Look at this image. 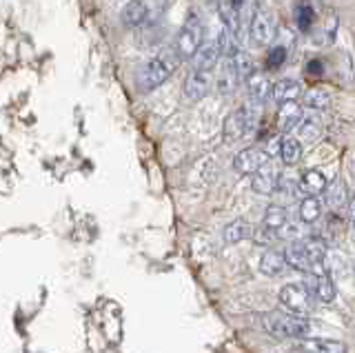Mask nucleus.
I'll list each match as a JSON object with an SVG mask.
<instances>
[{
    "label": "nucleus",
    "mask_w": 355,
    "mask_h": 353,
    "mask_svg": "<svg viewBox=\"0 0 355 353\" xmlns=\"http://www.w3.org/2000/svg\"><path fill=\"white\" fill-rule=\"evenodd\" d=\"M286 264H291L297 271H313L322 267V260L327 256V240L324 238H302V240H293L291 245L284 251Z\"/></svg>",
    "instance_id": "nucleus-1"
},
{
    "label": "nucleus",
    "mask_w": 355,
    "mask_h": 353,
    "mask_svg": "<svg viewBox=\"0 0 355 353\" xmlns=\"http://www.w3.org/2000/svg\"><path fill=\"white\" fill-rule=\"evenodd\" d=\"M178 62H180V58H178L175 49L162 53V56H158V58H151L149 62H144L142 69L138 71L140 89L142 92H151V89H155V87H160L175 71Z\"/></svg>",
    "instance_id": "nucleus-2"
},
{
    "label": "nucleus",
    "mask_w": 355,
    "mask_h": 353,
    "mask_svg": "<svg viewBox=\"0 0 355 353\" xmlns=\"http://www.w3.org/2000/svg\"><path fill=\"white\" fill-rule=\"evenodd\" d=\"M262 327L269 331L271 336L277 338H304L311 331V322L304 316H295V313H264L262 316Z\"/></svg>",
    "instance_id": "nucleus-3"
},
{
    "label": "nucleus",
    "mask_w": 355,
    "mask_h": 353,
    "mask_svg": "<svg viewBox=\"0 0 355 353\" xmlns=\"http://www.w3.org/2000/svg\"><path fill=\"white\" fill-rule=\"evenodd\" d=\"M280 304L286 309V311L306 318L309 313L315 311L318 300L313 298V293L309 291L306 284H302V282H291V284L282 286V291H280Z\"/></svg>",
    "instance_id": "nucleus-4"
},
{
    "label": "nucleus",
    "mask_w": 355,
    "mask_h": 353,
    "mask_svg": "<svg viewBox=\"0 0 355 353\" xmlns=\"http://www.w3.org/2000/svg\"><path fill=\"white\" fill-rule=\"evenodd\" d=\"M200 47H202V25H200V18L196 14H191L187 18L182 31L178 34L173 49L180 60H189L196 56Z\"/></svg>",
    "instance_id": "nucleus-5"
},
{
    "label": "nucleus",
    "mask_w": 355,
    "mask_h": 353,
    "mask_svg": "<svg viewBox=\"0 0 355 353\" xmlns=\"http://www.w3.org/2000/svg\"><path fill=\"white\" fill-rule=\"evenodd\" d=\"M304 284L309 286V291L313 293L318 302H333L336 300V284L329 278L327 271H322V267L313 269L306 273Z\"/></svg>",
    "instance_id": "nucleus-6"
},
{
    "label": "nucleus",
    "mask_w": 355,
    "mask_h": 353,
    "mask_svg": "<svg viewBox=\"0 0 355 353\" xmlns=\"http://www.w3.org/2000/svg\"><path fill=\"white\" fill-rule=\"evenodd\" d=\"M269 153L264 149H258V147H249V149H242L236 158H233V169L242 175H253L258 171L262 164L269 162Z\"/></svg>",
    "instance_id": "nucleus-7"
},
{
    "label": "nucleus",
    "mask_w": 355,
    "mask_h": 353,
    "mask_svg": "<svg viewBox=\"0 0 355 353\" xmlns=\"http://www.w3.org/2000/svg\"><path fill=\"white\" fill-rule=\"evenodd\" d=\"M220 58H225V49H222V42H220V38H211V40L202 42V47H200L198 53L193 56V69L211 71L218 64Z\"/></svg>",
    "instance_id": "nucleus-8"
},
{
    "label": "nucleus",
    "mask_w": 355,
    "mask_h": 353,
    "mask_svg": "<svg viewBox=\"0 0 355 353\" xmlns=\"http://www.w3.org/2000/svg\"><path fill=\"white\" fill-rule=\"evenodd\" d=\"M240 80L242 78H240V74H238L236 62H233L231 56H225V58H222V64H220L218 78H216V89H218V94L231 96L233 92L238 89Z\"/></svg>",
    "instance_id": "nucleus-9"
},
{
    "label": "nucleus",
    "mask_w": 355,
    "mask_h": 353,
    "mask_svg": "<svg viewBox=\"0 0 355 353\" xmlns=\"http://www.w3.org/2000/svg\"><path fill=\"white\" fill-rule=\"evenodd\" d=\"M277 184H280V171H277V167L273 162H266L262 164V167L253 173V178H251V187H253V191H258V193H264V196H269L273 191H277Z\"/></svg>",
    "instance_id": "nucleus-10"
},
{
    "label": "nucleus",
    "mask_w": 355,
    "mask_h": 353,
    "mask_svg": "<svg viewBox=\"0 0 355 353\" xmlns=\"http://www.w3.org/2000/svg\"><path fill=\"white\" fill-rule=\"evenodd\" d=\"M211 85H214L211 71L191 69V74H189L187 80H184V96L189 98V101H200V98H205L209 94Z\"/></svg>",
    "instance_id": "nucleus-11"
},
{
    "label": "nucleus",
    "mask_w": 355,
    "mask_h": 353,
    "mask_svg": "<svg viewBox=\"0 0 355 353\" xmlns=\"http://www.w3.org/2000/svg\"><path fill=\"white\" fill-rule=\"evenodd\" d=\"M251 36L260 42V45H266V42H271L275 38V18L260 9V12H255L253 20H251Z\"/></svg>",
    "instance_id": "nucleus-12"
},
{
    "label": "nucleus",
    "mask_w": 355,
    "mask_h": 353,
    "mask_svg": "<svg viewBox=\"0 0 355 353\" xmlns=\"http://www.w3.org/2000/svg\"><path fill=\"white\" fill-rule=\"evenodd\" d=\"M120 16L127 25L136 27V25H142V23H147V20H151L155 16V12H153L151 0H131V3L122 9Z\"/></svg>",
    "instance_id": "nucleus-13"
},
{
    "label": "nucleus",
    "mask_w": 355,
    "mask_h": 353,
    "mask_svg": "<svg viewBox=\"0 0 355 353\" xmlns=\"http://www.w3.org/2000/svg\"><path fill=\"white\" fill-rule=\"evenodd\" d=\"M302 120H304V112L295 101L282 103L280 109H277V129H280L282 134H288V131L297 129Z\"/></svg>",
    "instance_id": "nucleus-14"
},
{
    "label": "nucleus",
    "mask_w": 355,
    "mask_h": 353,
    "mask_svg": "<svg viewBox=\"0 0 355 353\" xmlns=\"http://www.w3.org/2000/svg\"><path fill=\"white\" fill-rule=\"evenodd\" d=\"M300 187V193H304V196H320V193H324L327 191V178H324V173L318 171V169H309L302 173V178H300L297 182Z\"/></svg>",
    "instance_id": "nucleus-15"
},
{
    "label": "nucleus",
    "mask_w": 355,
    "mask_h": 353,
    "mask_svg": "<svg viewBox=\"0 0 355 353\" xmlns=\"http://www.w3.org/2000/svg\"><path fill=\"white\" fill-rule=\"evenodd\" d=\"M286 267V256H284V251H277V249H269V251H264L262 253V258H260V271L264 275H280Z\"/></svg>",
    "instance_id": "nucleus-16"
},
{
    "label": "nucleus",
    "mask_w": 355,
    "mask_h": 353,
    "mask_svg": "<svg viewBox=\"0 0 355 353\" xmlns=\"http://www.w3.org/2000/svg\"><path fill=\"white\" fill-rule=\"evenodd\" d=\"M300 347H302L306 353H347V347H344V342H338V340H322V338H306L300 342Z\"/></svg>",
    "instance_id": "nucleus-17"
},
{
    "label": "nucleus",
    "mask_w": 355,
    "mask_h": 353,
    "mask_svg": "<svg viewBox=\"0 0 355 353\" xmlns=\"http://www.w3.org/2000/svg\"><path fill=\"white\" fill-rule=\"evenodd\" d=\"M297 96H300V83H295V80L284 78V80H277L271 87V98L275 103H280V105L295 101Z\"/></svg>",
    "instance_id": "nucleus-18"
},
{
    "label": "nucleus",
    "mask_w": 355,
    "mask_h": 353,
    "mask_svg": "<svg viewBox=\"0 0 355 353\" xmlns=\"http://www.w3.org/2000/svg\"><path fill=\"white\" fill-rule=\"evenodd\" d=\"M297 214H300V220H302L304 225H313L322 218V205L315 196H304L302 203H300Z\"/></svg>",
    "instance_id": "nucleus-19"
},
{
    "label": "nucleus",
    "mask_w": 355,
    "mask_h": 353,
    "mask_svg": "<svg viewBox=\"0 0 355 353\" xmlns=\"http://www.w3.org/2000/svg\"><path fill=\"white\" fill-rule=\"evenodd\" d=\"M280 158L284 164H297L300 158H302V145H300V140L284 134L282 136V142H280Z\"/></svg>",
    "instance_id": "nucleus-20"
},
{
    "label": "nucleus",
    "mask_w": 355,
    "mask_h": 353,
    "mask_svg": "<svg viewBox=\"0 0 355 353\" xmlns=\"http://www.w3.org/2000/svg\"><path fill=\"white\" fill-rule=\"evenodd\" d=\"M249 131L247 127V120H244V114H242V109L240 112H233L227 120H225V136L229 142L233 140H240L244 134Z\"/></svg>",
    "instance_id": "nucleus-21"
},
{
    "label": "nucleus",
    "mask_w": 355,
    "mask_h": 353,
    "mask_svg": "<svg viewBox=\"0 0 355 353\" xmlns=\"http://www.w3.org/2000/svg\"><path fill=\"white\" fill-rule=\"evenodd\" d=\"M327 203L333 212H344V209H349V198H347V189H344L342 182H333L327 187Z\"/></svg>",
    "instance_id": "nucleus-22"
},
{
    "label": "nucleus",
    "mask_w": 355,
    "mask_h": 353,
    "mask_svg": "<svg viewBox=\"0 0 355 353\" xmlns=\"http://www.w3.org/2000/svg\"><path fill=\"white\" fill-rule=\"evenodd\" d=\"M247 85H249V98H253V101L264 103L266 98H271V87L273 85H269V80H266L264 76L253 74L251 78L247 80Z\"/></svg>",
    "instance_id": "nucleus-23"
},
{
    "label": "nucleus",
    "mask_w": 355,
    "mask_h": 353,
    "mask_svg": "<svg viewBox=\"0 0 355 353\" xmlns=\"http://www.w3.org/2000/svg\"><path fill=\"white\" fill-rule=\"evenodd\" d=\"M262 225H264L266 229H271V231H282V229L286 227V209L280 207V205L266 207Z\"/></svg>",
    "instance_id": "nucleus-24"
},
{
    "label": "nucleus",
    "mask_w": 355,
    "mask_h": 353,
    "mask_svg": "<svg viewBox=\"0 0 355 353\" xmlns=\"http://www.w3.org/2000/svg\"><path fill=\"white\" fill-rule=\"evenodd\" d=\"M231 58H233V62H236L238 74H240V78H242V80H249L251 76L255 74V64H253L251 53H247L244 49H236V53H233Z\"/></svg>",
    "instance_id": "nucleus-25"
},
{
    "label": "nucleus",
    "mask_w": 355,
    "mask_h": 353,
    "mask_svg": "<svg viewBox=\"0 0 355 353\" xmlns=\"http://www.w3.org/2000/svg\"><path fill=\"white\" fill-rule=\"evenodd\" d=\"M251 236V229L249 225L244 223V220H233V223L227 225L225 229V240L229 242V245H236V242H242L244 238Z\"/></svg>",
    "instance_id": "nucleus-26"
},
{
    "label": "nucleus",
    "mask_w": 355,
    "mask_h": 353,
    "mask_svg": "<svg viewBox=\"0 0 355 353\" xmlns=\"http://www.w3.org/2000/svg\"><path fill=\"white\" fill-rule=\"evenodd\" d=\"M295 23H297L300 31H304V34L311 31V27H313V23H315V9L309 3H300L295 7Z\"/></svg>",
    "instance_id": "nucleus-27"
},
{
    "label": "nucleus",
    "mask_w": 355,
    "mask_h": 353,
    "mask_svg": "<svg viewBox=\"0 0 355 353\" xmlns=\"http://www.w3.org/2000/svg\"><path fill=\"white\" fill-rule=\"evenodd\" d=\"M304 105L309 109H315V112H324V109L331 105V96L324 89H311L304 94Z\"/></svg>",
    "instance_id": "nucleus-28"
},
{
    "label": "nucleus",
    "mask_w": 355,
    "mask_h": 353,
    "mask_svg": "<svg viewBox=\"0 0 355 353\" xmlns=\"http://www.w3.org/2000/svg\"><path fill=\"white\" fill-rule=\"evenodd\" d=\"M297 134H300V138L306 140V142L318 140V136H320V125H318V120H313V118H304L302 123H300V127H297Z\"/></svg>",
    "instance_id": "nucleus-29"
},
{
    "label": "nucleus",
    "mask_w": 355,
    "mask_h": 353,
    "mask_svg": "<svg viewBox=\"0 0 355 353\" xmlns=\"http://www.w3.org/2000/svg\"><path fill=\"white\" fill-rule=\"evenodd\" d=\"M286 58H288L286 47L277 45V47H273V49L269 51V56H266V64H269L271 69H275V67H282V64L286 62Z\"/></svg>",
    "instance_id": "nucleus-30"
},
{
    "label": "nucleus",
    "mask_w": 355,
    "mask_h": 353,
    "mask_svg": "<svg viewBox=\"0 0 355 353\" xmlns=\"http://www.w3.org/2000/svg\"><path fill=\"white\" fill-rule=\"evenodd\" d=\"M251 238H253V242H255V245H271V242H273V238H275V231L266 229V227L262 225V229L253 231V234H251Z\"/></svg>",
    "instance_id": "nucleus-31"
},
{
    "label": "nucleus",
    "mask_w": 355,
    "mask_h": 353,
    "mask_svg": "<svg viewBox=\"0 0 355 353\" xmlns=\"http://www.w3.org/2000/svg\"><path fill=\"white\" fill-rule=\"evenodd\" d=\"M322 71H324V64H322L320 60L306 62V74H311V76H322Z\"/></svg>",
    "instance_id": "nucleus-32"
},
{
    "label": "nucleus",
    "mask_w": 355,
    "mask_h": 353,
    "mask_svg": "<svg viewBox=\"0 0 355 353\" xmlns=\"http://www.w3.org/2000/svg\"><path fill=\"white\" fill-rule=\"evenodd\" d=\"M349 218H351V223L355 227V198H351V200H349Z\"/></svg>",
    "instance_id": "nucleus-33"
}]
</instances>
